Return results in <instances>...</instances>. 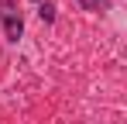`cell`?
Masks as SVG:
<instances>
[{
  "instance_id": "cell-1",
  "label": "cell",
  "mask_w": 127,
  "mask_h": 124,
  "mask_svg": "<svg viewBox=\"0 0 127 124\" xmlns=\"http://www.w3.org/2000/svg\"><path fill=\"white\" fill-rule=\"evenodd\" d=\"M0 24H3V35H7L10 41H17L24 35L21 3H17V0H0Z\"/></svg>"
},
{
  "instance_id": "cell-2",
  "label": "cell",
  "mask_w": 127,
  "mask_h": 124,
  "mask_svg": "<svg viewBox=\"0 0 127 124\" xmlns=\"http://www.w3.org/2000/svg\"><path fill=\"white\" fill-rule=\"evenodd\" d=\"M83 10H110V0H79Z\"/></svg>"
},
{
  "instance_id": "cell-3",
  "label": "cell",
  "mask_w": 127,
  "mask_h": 124,
  "mask_svg": "<svg viewBox=\"0 0 127 124\" xmlns=\"http://www.w3.org/2000/svg\"><path fill=\"white\" fill-rule=\"evenodd\" d=\"M38 14H41V21H55V7L45 0V3H38Z\"/></svg>"
}]
</instances>
